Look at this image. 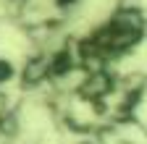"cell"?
I'll return each mask as SVG.
<instances>
[{
	"instance_id": "cell-1",
	"label": "cell",
	"mask_w": 147,
	"mask_h": 144,
	"mask_svg": "<svg viewBox=\"0 0 147 144\" xmlns=\"http://www.w3.org/2000/svg\"><path fill=\"white\" fill-rule=\"evenodd\" d=\"M11 118V105H8V94L0 89V126Z\"/></svg>"
}]
</instances>
